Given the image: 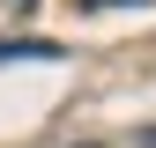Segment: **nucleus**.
<instances>
[{
  "instance_id": "f03ea898",
  "label": "nucleus",
  "mask_w": 156,
  "mask_h": 148,
  "mask_svg": "<svg viewBox=\"0 0 156 148\" xmlns=\"http://www.w3.org/2000/svg\"><path fill=\"white\" fill-rule=\"evenodd\" d=\"M23 8H30V0H23Z\"/></svg>"
},
{
  "instance_id": "f257e3e1",
  "label": "nucleus",
  "mask_w": 156,
  "mask_h": 148,
  "mask_svg": "<svg viewBox=\"0 0 156 148\" xmlns=\"http://www.w3.org/2000/svg\"><path fill=\"white\" fill-rule=\"evenodd\" d=\"M82 8H149V0H82Z\"/></svg>"
}]
</instances>
